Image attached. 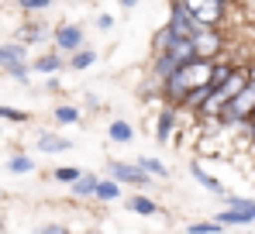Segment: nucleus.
I'll return each instance as SVG.
<instances>
[{
  "label": "nucleus",
  "instance_id": "nucleus-1",
  "mask_svg": "<svg viewBox=\"0 0 255 234\" xmlns=\"http://www.w3.org/2000/svg\"><path fill=\"white\" fill-rule=\"evenodd\" d=\"M211 221L221 224V228H252L255 224V200L228 193L224 196V210H217Z\"/></svg>",
  "mask_w": 255,
  "mask_h": 234
},
{
  "label": "nucleus",
  "instance_id": "nucleus-2",
  "mask_svg": "<svg viewBox=\"0 0 255 234\" xmlns=\"http://www.w3.org/2000/svg\"><path fill=\"white\" fill-rule=\"evenodd\" d=\"M48 38H52V52H59L62 59H69L80 48H86V28L80 21H62V24H55L48 31Z\"/></svg>",
  "mask_w": 255,
  "mask_h": 234
},
{
  "label": "nucleus",
  "instance_id": "nucleus-3",
  "mask_svg": "<svg viewBox=\"0 0 255 234\" xmlns=\"http://www.w3.org/2000/svg\"><path fill=\"white\" fill-rule=\"evenodd\" d=\"M228 3L221 0H186V14L197 21V28L204 31H224V17H228Z\"/></svg>",
  "mask_w": 255,
  "mask_h": 234
},
{
  "label": "nucleus",
  "instance_id": "nucleus-4",
  "mask_svg": "<svg viewBox=\"0 0 255 234\" xmlns=\"http://www.w3.org/2000/svg\"><path fill=\"white\" fill-rule=\"evenodd\" d=\"M107 179H114L121 190L131 186V190H148L152 186V179L145 176V172H138V165L134 162H121V158H114V162H107Z\"/></svg>",
  "mask_w": 255,
  "mask_h": 234
},
{
  "label": "nucleus",
  "instance_id": "nucleus-5",
  "mask_svg": "<svg viewBox=\"0 0 255 234\" xmlns=\"http://www.w3.org/2000/svg\"><path fill=\"white\" fill-rule=\"evenodd\" d=\"M166 28H169L172 38H179V41H193V35H197V31H204V28H197V21L186 14V0H176V3H169Z\"/></svg>",
  "mask_w": 255,
  "mask_h": 234
},
{
  "label": "nucleus",
  "instance_id": "nucleus-6",
  "mask_svg": "<svg viewBox=\"0 0 255 234\" xmlns=\"http://www.w3.org/2000/svg\"><path fill=\"white\" fill-rule=\"evenodd\" d=\"M190 45H193V55H197L200 62H217V59L224 55L228 38H224V31H197Z\"/></svg>",
  "mask_w": 255,
  "mask_h": 234
},
{
  "label": "nucleus",
  "instance_id": "nucleus-7",
  "mask_svg": "<svg viewBox=\"0 0 255 234\" xmlns=\"http://www.w3.org/2000/svg\"><path fill=\"white\" fill-rule=\"evenodd\" d=\"M179 117H183V114H179L176 107H166V104L155 111V124H152V131H155V141H159V145H169L172 138L179 134Z\"/></svg>",
  "mask_w": 255,
  "mask_h": 234
},
{
  "label": "nucleus",
  "instance_id": "nucleus-8",
  "mask_svg": "<svg viewBox=\"0 0 255 234\" xmlns=\"http://www.w3.org/2000/svg\"><path fill=\"white\" fill-rule=\"evenodd\" d=\"M69 148H73V138L59 134V131H38V138H35V152H42V155H62Z\"/></svg>",
  "mask_w": 255,
  "mask_h": 234
},
{
  "label": "nucleus",
  "instance_id": "nucleus-9",
  "mask_svg": "<svg viewBox=\"0 0 255 234\" xmlns=\"http://www.w3.org/2000/svg\"><path fill=\"white\" fill-rule=\"evenodd\" d=\"M28 69L31 73H38V76H59L62 69H66V59L59 55V52H42L38 59H28Z\"/></svg>",
  "mask_w": 255,
  "mask_h": 234
},
{
  "label": "nucleus",
  "instance_id": "nucleus-10",
  "mask_svg": "<svg viewBox=\"0 0 255 234\" xmlns=\"http://www.w3.org/2000/svg\"><path fill=\"white\" fill-rule=\"evenodd\" d=\"M48 38V28H45L42 21H35V17H28V21H21L17 24V45H24V48H31V45H42Z\"/></svg>",
  "mask_w": 255,
  "mask_h": 234
},
{
  "label": "nucleus",
  "instance_id": "nucleus-11",
  "mask_svg": "<svg viewBox=\"0 0 255 234\" xmlns=\"http://www.w3.org/2000/svg\"><path fill=\"white\" fill-rule=\"evenodd\" d=\"M186 169H190V176H193V179H197V183H200V186H204V190H207L211 196H228L224 183H221L217 176H211V172H207V169H204V165H200L197 158H193V162H190Z\"/></svg>",
  "mask_w": 255,
  "mask_h": 234
},
{
  "label": "nucleus",
  "instance_id": "nucleus-12",
  "mask_svg": "<svg viewBox=\"0 0 255 234\" xmlns=\"http://www.w3.org/2000/svg\"><path fill=\"white\" fill-rule=\"evenodd\" d=\"M10 66H28V48L17 41H0V73Z\"/></svg>",
  "mask_w": 255,
  "mask_h": 234
},
{
  "label": "nucleus",
  "instance_id": "nucleus-13",
  "mask_svg": "<svg viewBox=\"0 0 255 234\" xmlns=\"http://www.w3.org/2000/svg\"><path fill=\"white\" fill-rule=\"evenodd\" d=\"M245 86H249V73H245V66H235V73L228 76V83H224L221 90H214V93H217V97L228 104V100H235V97H238Z\"/></svg>",
  "mask_w": 255,
  "mask_h": 234
},
{
  "label": "nucleus",
  "instance_id": "nucleus-14",
  "mask_svg": "<svg viewBox=\"0 0 255 234\" xmlns=\"http://www.w3.org/2000/svg\"><path fill=\"white\" fill-rule=\"evenodd\" d=\"M125 203H128V210H131L134 217H159V203L148 193H131Z\"/></svg>",
  "mask_w": 255,
  "mask_h": 234
},
{
  "label": "nucleus",
  "instance_id": "nucleus-15",
  "mask_svg": "<svg viewBox=\"0 0 255 234\" xmlns=\"http://www.w3.org/2000/svg\"><path fill=\"white\" fill-rule=\"evenodd\" d=\"M134 165H138V172H145L148 179H169V165H166L162 158H155V155H138Z\"/></svg>",
  "mask_w": 255,
  "mask_h": 234
},
{
  "label": "nucleus",
  "instance_id": "nucleus-16",
  "mask_svg": "<svg viewBox=\"0 0 255 234\" xmlns=\"http://www.w3.org/2000/svg\"><path fill=\"white\" fill-rule=\"evenodd\" d=\"M107 138H111L114 145H131V141H134V124L125 120V117H114V120L107 124Z\"/></svg>",
  "mask_w": 255,
  "mask_h": 234
},
{
  "label": "nucleus",
  "instance_id": "nucleus-17",
  "mask_svg": "<svg viewBox=\"0 0 255 234\" xmlns=\"http://www.w3.org/2000/svg\"><path fill=\"white\" fill-rule=\"evenodd\" d=\"M80 117H83V111L76 104H55L52 107V124L55 127H73V124H80Z\"/></svg>",
  "mask_w": 255,
  "mask_h": 234
},
{
  "label": "nucleus",
  "instance_id": "nucleus-18",
  "mask_svg": "<svg viewBox=\"0 0 255 234\" xmlns=\"http://www.w3.org/2000/svg\"><path fill=\"white\" fill-rule=\"evenodd\" d=\"M97 183H100V176H97V172H83V176L69 186V196H76V200H93Z\"/></svg>",
  "mask_w": 255,
  "mask_h": 234
},
{
  "label": "nucleus",
  "instance_id": "nucleus-19",
  "mask_svg": "<svg viewBox=\"0 0 255 234\" xmlns=\"http://www.w3.org/2000/svg\"><path fill=\"white\" fill-rule=\"evenodd\" d=\"M121 196H125V190H121L114 179L100 176V183H97V193H93V200H97V203H118Z\"/></svg>",
  "mask_w": 255,
  "mask_h": 234
},
{
  "label": "nucleus",
  "instance_id": "nucleus-20",
  "mask_svg": "<svg viewBox=\"0 0 255 234\" xmlns=\"http://www.w3.org/2000/svg\"><path fill=\"white\" fill-rule=\"evenodd\" d=\"M97 59H100V52H97L93 45H86V48L76 52V55H69V59H66V66H69V69H76V73H83V69H90V66H97Z\"/></svg>",
  "mask_w": 255,
  "mask_h": 234
},
{
  "label": "nucleus",
  "instance_id": "nucleus-21",
  "mask_svg": "<svg viewBox=\"0 0 255 234\" xmlns=\"http://www.w3.org/2000/svg\"><path fill=\"white\" fill-rule=\"evenodd\" d=\"M235 66H238V62H221V59H217L211 66V83H207V86H211V90H221V86L228 83V76L235 73Z\"/></svg>",
  "mask_w": 255,
  "mask_h": 234
},
{
  "label": "nucleus",
  "instance_id": "nucleus-22",
  "mask_svg": "<svg viewBox=\"0 0 255 234\" xmlns=\"http://www.w3.org/2000/svg\"><path fill=\"white\" fill-rule=\"evenodd\" d=\"M35 165H38V162H31V155L17 152V155L7 162V172H10V176H31V172H35Z\"/></svg>",
  "mask_w": 255,
  "mask_h": 234
},
{
  "label": "nucleus",
  "instance_id": "nucleus-23",
  "mask_svg": "<svg viewBox=\"0 0 255 234\" xmlns=\"http://www.w3.org/2000/svg\"><path fill=\"white\" fill-rule=\"evenodd\" d=\"M80 176H83V169H76V165H55L52 169V179L55 183H66V186H73Z\"/></svg>",
  "mask_w": 255,
  "mask_h": 234
},
{
  "label": "nucleus",
  "instance_id": "nucleus-24",
  "mask_svg": "<svg viewBox=\"0 0 255 234\" xmlns=\"http://www.w3.org/2000/svg\"><path fill=\"white\" fill-rule=\"evenodd\" d=\"M0 120H7V124H28V120H31V111H21V107H7V104H0Z\"/></svg>",
  "mask_w": 255,
  "mask_h": 234
},
{
  "label": "nucleus",
  "instance_id": "nucleus-25",
  "mask_svg": "<svg viewBox=\"0 0 255 234\" xmlns=\"http://www.w3.org/2000/svg\"><path fill=\"white\" fill-rule=\"evenodd\" d=\"M17 10L28 14V17H31V14H48V10H52V0H21Z\"/></svg>",
  "mask_w": 255,
  "mask_h": 234
},
{
  "label": "nucleus",
  "instance_id": "nucleus-26",
  "mask_svg": "<svg viewBox=\"0 0 255 234\" xmlns=\"http://www.w3.org/2000/svg\"><path fill=\"white\" fill-rule=\"evenodd\" d=\"M169 41H172L169 28H166V24H159V28H155V35H152V55H162Z\"/></svg>",
  "mask_w": 255,
  "mask_h": 234
},
{
  "label": "nucleus",
  "instance_id": "nucleus-27",
  "mask_svg": "<svg viewBox=\"0 0 255 234\" xmlns=\"http://www.w3.org/2000/svg\"><path fill=\"white\" fill-rule=\"evenodd\" d=\"M186 234H224V228L214 221H193V224H186Z\"/></svg>",
  "mask_w": 255,
  "mask_h": 234
},
{
  "label": "nucleus",
  "instance_id": "nucleus-28",
  "mask_svg": "<svg viewBox=\"0 0 255 234\" xmlns=\"http://www.w3.org/2000/svg\"><path fill=\"white\" fill-rule=\"evenodd\" d=\"M0 76H3V79H14V83H28L31 69H28V66H10V69H3Z\"/></svg>",
  "mask_w": 255,
  "mask_h": 234
},
{
  "label": "nucleus",
  "instance_id": "nucleus-29",
  "mask_svg": "<svg viewBox=\"0 0 255 234\" xmlns=\"http://www.w3.org/2000/svg\"><path fill=\"white\" fill-rule=\"evenodd\" d=\"M93 28H97V31H114V14H97Z\"/></svg>",
  "mask_w": 255,
  "mask_h": 234
},
{
  "label": "nucleus",
  "instance_id": "nucleus-30",
  "mask_svg": "<svg viewBox=\"0 0 255 234\" xmlns=\"http://www.w3.org/2000/svg\"><path fill=\"white\" fill-rule=\"evenodd\" d=\"M38 234H73L66 224H59V221H52V224H42L38 228Z\"/></svg>",
  "mask_w": 255,
  "mask_h": 234
},
{
  "label": "nucleus",
  "instance_id": "nucleus-31",
  "mask_svg": "<svg viewBox=\"0 0 255 234\" xmlns=\"http://www.w3.org/2000/svg\"><path fill=\"white\" fill-rule=\"evenodd\" d=\"M45 90H48V93H62V79H59V76L45 79Z\"/></svg>",
  "mask_w": 255,
  "mask_h": 234
},
{
  "label": "nucleus",
  "instance_id": "nucleus-32",
  "mask_svg": "<svg viewBox=\"0 0 255 234\" xmlns=\"http://www.w3.org/2000/svg\"><path fill=\"white\" fill-rule=\"evenodd\" d=\"M83 100H86V107H90V111H97V107H100V97H97V93H86Z\"/></svg>",
  "mask_w": 255,
  "mask_h": 234
},
{
  "label": "nucleus",
  "instance_id": "nucleus-33",
  "mask_svg": "<svg viewBox=\"0 0 255 234\" xmlns=\"http://www.w3.org/2000/svg\"><path fill=\"white\" fill-rule=\"evenodd\" d=\"M245 73H249V83L255 86V62H249V66H245Z\"/></svg>",
  "mask_w": 255,
  "mask_h": 234
},
{
  "label": "nucleus",
  "instance_id": "nucleus-34",
  "mask_svg": "<svg viewBox=\"0 0 255 234\" xmlns=\"http://www.w3.org/2000/svg\"><path fill=\"white\" fill-rule=\"evenodd\" d=\"M7 231V221H3V214H0V234Z\"/></svg>",
  "mask_w": 255,
  "mask_h": 234
},
{
  "label": "nucleus",
  "instance_id": "nucleus-35",
  "mask_svg": "<svg viewBox=\"0 0 255 234\" xmlns=\"http://www.w3.org/2000/svg\"><path fill=\"white\" fill-rule=\"evenodd\" d=\"M86 234H104V231H86Z\"/></svg>",
  "mask_w": 255,
  "mask_h": 234
},
{
  "label": "nucleus",
  "instance_id": "nucleus-36",
  "mask_svg": "<svg viewBox=\"0 0 255 234\" xmlns=\"http://www.w3.org/2000/svg\"><path fill=\"white\" fill-rule=\"evenodd\" d=\"M0 200H3V190H0Z\"/></svg>",
  "mask_w": 255,
  "mask_h": 234
},
{
  "label": "nucleus",
  "instance_id": "nucleus-37",
  "mask_svg": "<svg viewBox=\"0 0 255 234\" xmlns=\"http://www.w3.org/2000/svg\"><path fill=\"white\" fill-rule=\"evenodd\" d=\"M245 234H255V231H245Z\"/></svg>",
  "mask_w": 255,
  "mask_h": 234
},
{
  "label": "nucleus",
  "instance_id": "nucleus-38",
  "mask_svg": "<svg viewBox=\"0 0 255 234\" xmlns=\"http://www.w3.org/2000/svg\"><path fill=\"white\" fill-rule=\"evenodd\" d=\"M166 234H169V231H166Z\"/></svg>",
  "mask_w": 255,
  "mask_h": 234
}]
</instances>
